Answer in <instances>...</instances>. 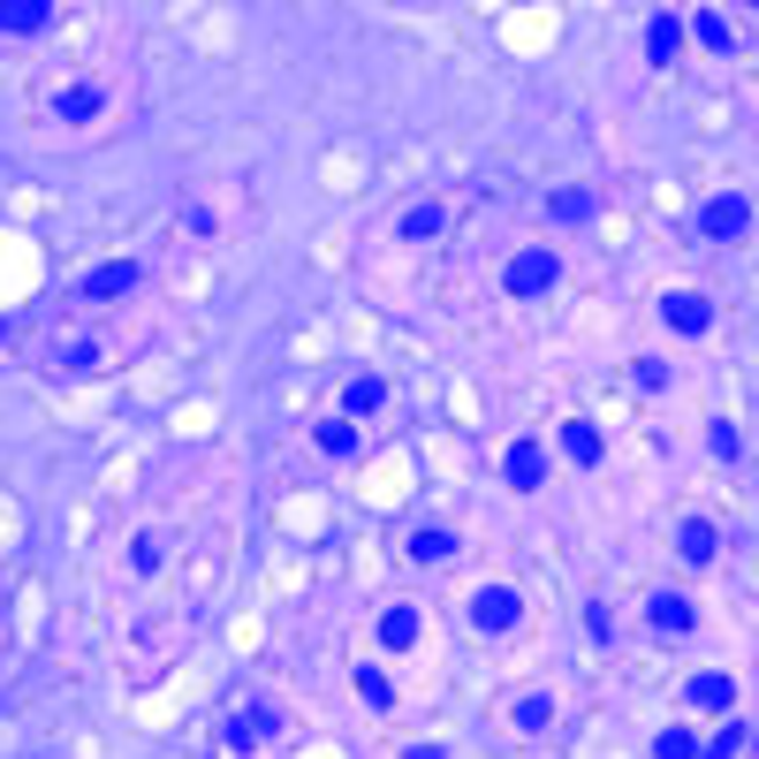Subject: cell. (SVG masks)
Here are the masks:
<instances>
[{
	"label": "cell",
	"instance_id": "1",
	"mask_svg": "<svg viewBox=\"0 0 759 759\" xmlns=\"http://www.w3.org/2000/svg\"><path fill=\"white\" fill-rule=\"evenodd\" d=\"M699 236H707V244H745V236H752V198L714 190V198L699 206Z\"/></svg>",
	"mask_w": 759,
	"mask_h": 759
},
{
	"label": "cell",
	"instance_id": "2",
	"mask_svg": "<svg viewBox=\"0 0 759 759\" xmlns=\"http://www.w3.org/2000/svg\"><path fill=\"white\" fill-rule=\"evenodd\" d=\"M471 623H479L486 638H509L516 623H524V592L516 585H479L471 592Z\"/></svg>",
	"mask_w": 759,
	"mask_h": 759
},
{
	"label": "cell",
	"instance_id": "3",
	"mask_svg": "<svg viewBox=\"0 0 759 759\" xmlns=\"http://www.w3.org/2000/svg\"><path fill=\"white\" fill-rule=\"evenodd\" d=\"M554 282H562V258H554V252H516V258H509V274H502L509 296H548Z\"/></svg>",
	"mask_w": 759,
	"mask_h": 759
},
{
	"label": "cell",
	"instance_id": "4",
	"mask_svg": "<svg viewBox=\"0 0 759 759\" xmlns=\"http://www.w3.org/2000/svg\"><path fill=\"white\" fill-rule=\"evenodd\" d=\"M502 479L516 486V494H540L548 486V448L524 433V441H509V456H502Z\"/></svg>",
	"mask_w": 759,
	"mask_h": 759
},
{
	"label": "cell",
	"instance_id": "5",
	"mask_svg": "<svg viewBox=\"0 0 759 759\" xmlns=\"http://www.w3.org/2000/svg\"><path fill=\"white\" fill-rule=\"evenodd\" d=\"M661 319H669V335H707V327H714V296L669 289V296H661Z\"/></svg>",
	"mask_w": 759,
	"mask_h": 759
},
{
	"label": "cell",
	"instance_id": "6",
	"mask_svg": "<svg viewBox=\"0 0 759 759\" xmlns=\"http://www.w3.org/2000/svg\"><path fill=\"white\" fill-rule=\"evenodd\" d=\"M645 623H653V638H691L699 631V608L683 592H645Z\"/></svg>",
	"mask_w": 759,
	"mask_h": 759
},
{
	"label": "cell",
	"instance_id": "7",
	"mask_svg": "<svg viewBox=\"0 0 759 759\" xmlns=\"http://www.w3.org/2000/svg\"><path fill=\"white\" fill-rule=\"evenodd\" d=\"M683 707H691V714H729V707H737V683H729L721 669L683 676Z\"/></svg>",
	"mask_w": 759,
	"mask_h": 759
},
{
	"label": "cell",
	"instance_id": "8",
	"mask_svg": "<svg viewBox=\"0 0 759 759\" xmlns=\"http://www.w3.org/2000/svg\"><path fill=\"white\" fill-rule=\"evenodd\" d=\"M676 554H683L691 570H714V554H721V532L707 524V516H683V524H676Z\"/></svg>",
	"mask_w": 759,
	"mask_h": 759
},
{
	"label": "cell",
	"instance_id": "9",
	"mask_svg": "<svg viewBox=\"0 0 759 759\" xmlns=\"http://www.w3.org/2000/svg\"><path fill=\"white\" fill-rule=\"evenodd\" d=\"M53 23V0H0V31L8 39H39Z\"/></svg>",
	"mask_w": 759,
	"mask_h": 759
},
{
	"label": "cell",
	"instance_id": "10",
	"mask_svg": "<svg viewBox=\"0 0 759 759\" xmlns=\"http://www.w3.org/2000/svg\"><path fill=\"white\" fill-rule=\"evenodd\" d=\"M137 289V258H115V266H91L85 274V296L91 304H115V296Z\"/></svg>",
	"mask_w": 759,
	"mask_h": 759
},
{
	"label": "cell",
	"instance_id": "11",
	"mask_svg": "<svg viewBox=\"0 0 759 759\" xmlns=\"http://www.w3.org/2000/svg\"><path fill=\"white\" fill-rule=\"evenodd\" d=\"M683 39H699L707 53H737V23L714 16V8H699V16H683Z\"/></svg>",
	"mask_w": 759,
	"mask_h": 759
},
{
	"label": "cell",
	"instance_id": "12",
	"mask_svg": "<svg viewBox=\"0 0 759 759\" xmlns=\"http://www.w3.org/2000/svg\"><path fill=\"white\" fill-rule=\"evenodd\" d=\"M676 53H683V16H653L645 23V61L653 69H676Z\"/></svg>",
	"mask_w": 759,
	"mask_h": 759
},
{
	"label": "cell",
	"instance_id": "13",
	"mask_svg": "<svg viewBox=\"0 0 759 759\" xmlns=\"http://www.w3.org/2000/svg\"><path fill=\"white\" fill-rule=\"evenodd\" d=\"M418 631H425V615L411 608V600H395V608L379 615V645H387V653H403V645H418Z\"/></svg>",
	"mask_w": 759,
	"mask_h": 759
},
{
	"label": "cell",
	"instance_id": "14",
	"mask_svg": "<svg viewBox=\"0 0 759 759\" xmlns=\"http://www.w3.org/2000/svg\"><path fill=\"white\" fill-rule=\"evenodd\" d=\"M562 456L592 471L600 456H608V441H600V425H592V418H570V425H562Z\"/></svg>",
	"mask_w": 759,
	"mask_h": 759
},
{
	"label": "cell",
	"instance_id": "15",
	"mask_svg": "<svg viewBox=\"0 0 759 759\" xmlns=\"http://www.w3.org/2000/svg\"><path fill=\"white\" fill-rule=\"evenodd\" d=\"M548 213L562 220V228H585V220H592V190H585V183H562V190L548 198Z\"/></svg>",
	"mask_w": 759,
	"mask_h": 759
},
{
	"label": "cell",
	"instance_id": "16",
	"mask_svg": "<svg viewBox=\"0 0 759 759\" xmlns=\"http://www.w3.org/2000/svg\"><path fill=\"white\" fill-rule=\"evenodd\" d=\"M99 107H107V91H99V85H69L61 99H53V115H61V122H91Z\"/></svg>",
	"mask_w": 759,
	"mask_h": 759
},
{
	"label": "cell",
	"instance_id": "17",
	"mask_svg": "<svg viewBox=\"0 0 759 759\" xmlns=\"http://www.w3.org/2000/svg\"><path fill=\"white\" fill-rule=\"evenodd\" d=\"M379 403H387V387H379V379H365V373L342 387V418H373Z\"/></svg>",
	"mask_w": 759,
	"mask_h": 759
},
{
	"label": "cell",
	"instance_id": "18",
	"mask_svg": "<svg viewBox=\"0 0 759 759\" xmlns=\"http://www.w3.org/2000/svg\"><path fill=\"white\" fill-rule=\"evenodd\" d=\"M509 721H516L524 737H540V729H548V721H554V699H548V691H524V699L509 707Z\"/></svg>",
	"mask_w": 759,
	"mask_h": 759
},
{
	"label": "cell",
	"instance_id": "19",
	"mask_svg": "<svg viewBox=\"0 0 759 759\" xmlns=\"http://www.w3.org/2000/svg\"><path fill=\"white\" fill-rule=\"evenodd\" d=\"M312 448H319V456H335V464H342V456L357 448V418H327L319 433H312Z\"/></svg>",
	"mask_w": 759,
	"mask_h": 759
},
{
	"label": "cell",
	"instance_id": "20",
	"mask_svg": "<svg viewBox=\"0 0 759 759\" xmlns=\"http://www.w3.org/2000/svg\"><path fill=\"white\" fill-rule=\"evenodd\" d=\"M745 745H752V729H745V721H721L714 737L699 745V759H745Z\"/></svg>",
	"mask_w": 759,
	"mask_h": 759
},
{
	"label": "cell",
	"instance_id": "21",
	"mask_svg": "<svg viewBox=\"0 0 759 759\" xmlns=\"http://www.w3.org/2000/svg\"><path fill=\"white\" fill-rule=\"evenodd\" d=\"M441 228H448V213H441V206H411V213H403V244H433Z\"/></svg>",
	"mask_w": 759,
	"mask_h": 759
},
{
	"label": "cell",
	"instance_id": "22",
	"mask_svg": "<svg viewBox=\"0 0 759 759\" xmlns=\"http://www.w3.org/2000/svg\"><path fill=\"white\" fill-rule=\"evenodd\" d=\"M448 554H456V532H441V524L411 532V562H448Z\"/></svg>",
	"mask_w": 759,
	"mask_h": 759
},
{
	"label": "cell",
	"instance_id": "23",
	"mask_svg": "<svg viewBox=\"0 0 759 759\" xmlns=\"http://www.w3.org/2000/svg\"><path fill=\"white\" fill-rule=\"evenodd\" d=\"M349 683H357V699H365L373 714H387V707H395V683H387V669H357Z\"/></svg>",
	"mask_w": 759,
	"mask_h": 759
},
{
	"label": "cell",
	"instance_id": "24",
	"mask_svg": "<svg viewBox=\"0 0 759 759\" xmlns=\"http://www.w3.org/2000/svg\"><path fill=\"white\" fill-rule=\"evenodd\" d=\"M653 759H699V737L691 729H661L653 737Z\"/></svg>",
	"mask_w": 759,
	"mask_h": 759
},
{
	"label": "cell",
	"instance_id": "25",
	"mask_svg": "<svg viewBox=\"0 0 759 759\" xmlns=\"http://www.w3.org/2000/svg\"><path fill=\"white\" fill-rule=\"evenodd\" d=\"M707 448H714L721 464H737V456H745V441H737V425H729V418H714V425H707Z\"/></svg>",
	"mask_w": 759,
	"mask_h": 759
},
{
	"label": "cell",
	"instance_id": "26",
	"mask_svg": "<svg viewBox=\"0 0 759 759\" xmlns=\"http://www.w3.org/2000/svg\"><path fill=\"white\" fill-rule=\"evenodd\" d=\"M585 638H592V645L615 638V608H608V600H585Z\"/></svg>",
	"mask_w": 759,
	"mask_h": 759
},
{
	"label": "cell",
	"instance_id": "27",
	"mask_svg": "<svg viewBox=\"0 0 759 759\" xmlns=\"http://www.w3.org/2000/svg\"><path fill=\"white\" fill-rule=\"evenodd\" d=\"M631 379H638V387H645V395H661V387H669V365H661V357H631Z\"/></svg>",
	"mask_w": 759,
	"mask_h": 759
},
{
	"label": "cell",
	"instance_id": "28",
	"mask_svg": "<svg viewBox=\"0 0 759 759\" xmlns=\"http://www.w3.org/2000/svg\"><path fill=\"white\" fill-rule=\"evenodd\" d=\"M129 570H137V578H152V570H160V540H152V532H137V540H129Z\"/></svg>",
	"mask_w": 759,
	"mask_h": 759
},
{
	"label": "cell",
	"instance_id": "29",
	"mask_svg": "<svg viewBox=\"0 0 759 759\" xmlns=\"http://www.w3.org/2000/svg\"><path fill=\"white\" fill-rule=\"evenodd\" d=\"M61 365H69V373H91V365H99V349H91V342H69V349H61Z\"/></svg>",
	"mask_w": 759,
	"mask_h": 759
},
{
	"label": "cell",
	"instance_id": "30",
	"mask_svg": "<svg viewBox=\"0 0 759 759\" xmlns=\"http://www.w3.org/2000/svg\"><path fill=\"white\" fill-rule=\"evenodd\" d=\"M0 335H8V327H0Z\"/></svg>",
	"mask_w": 759,
	"mask_h": 759
}]
</instances>
